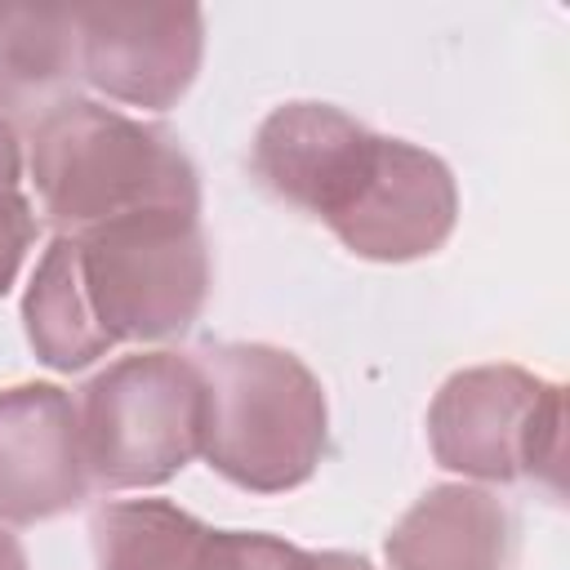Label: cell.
<instances>
[{"label":"cell","instance_id":"obj_18","mask_svg":"<svg viewBox=\"0 0 570 570\" xmlns=\"http://www.w3.org/2000/svg\"><path fill=\"white\" fill-rule=\"evenodd\" d=\"M316 570H374V566H370V557H361V552H338V548H330V552H316Z\"/></svg>","mask_w":570,"mask_h":570},{"label":"cell","instance_id":"obj_1","mask_svg":"<svg viewBox=\"0 0 570 570\" xmlns=\"http://www.w3.org/2000/svg\"><path fill=\"white\" fill-rule=\"evenodd\" d=\"M27 178L58 236L142 209L200 214V174L169 129L76 94L36 116Z\"/></svg>","mask_w":570,"mask_h":570},{"label":"cell","instance_id":"obj_4","mask_svg":"<svg viewBox=\"0 0 570 570\" xmlns=\"http://www.w3.org/2000/svg\"><path fill=\"white\" fill-rule=\"evenodd\" d=\"M71 240L85 298L111 347L178 338L205 312L209 245L200 214L142 209Z\"/></svg>","mask_w":570,"mask_h":570},{"label":"cell","instance_id":"obj_15","mask_svg":"<svg viewBox=\"0 0 570 570\" xmlns=\"http://www.w3.org/2000/svg\"><path fill=\"white\" fill-rule=\"evenodd\" d=\"M40 236V218L27 191H0V298L13 289L31 245Z\"/></svg>","mask_w":570,"mask_h":570},{"label":"cell","instance_id":"obj_9","mask_svg":"<svg viewBox=\"0 0 570 570\" xmlns=\"http://www.w3.org/2000/svg\"><path fill=\"white\" fill-rule=\"evenodd\" d=\"M370 142L374 129H365L343 107L298 98L263 116L249 142V169L276 200L325 223L356 183Z\"/></svg>","mask_w":570,"mask_h":570},{"label":"cell","instance_id":"obj_6","mask_svg":"<svg viewBox=\"0 0 570 570\" xmlns=\"http://www.w3.org/2000/svg\"><path fill=\"white\" fill-rule=\"evenodd\" d=\"M459 223V183L450 165L410 142L374 134L370 156L325 218L334 240L365 263H414L436 254Z\"/></svg>","mask_w":570,"mask_h":570},{"label":"cell","instance_id":"obj_12","mask_svg":"<svg viewBox=\"0 0 570 570\" xmlns=\"http://www.w3.org/2000/svg\"><path fill=\"white\" fill-rule=\"evenodd\" d=\"M76 76V22L58 4H0V111L62 102Z\"/></svg>","mask_w":570,"mask_h":570},{"label":"cell","instance_id":"obj_10","mask_svg":"<svg viewBox=\"0 0 570 570\" xmlns=\"http://www.w3.org/2000/svg\"><path fill=\"white\" fill-rule=\"evenodd\" d=\"M387 570H508L512 517L472 481L428 485L383 539Z\"/></svg>","mask_w":570,"mask_h":570},{"label":"cell","instance_id":"obj_16","mask_svg":"<svg viewBox=\"0 0 570 570\" xmlns=\"http://www.w3.org/2000/svg\"><path fill=\"white\" fill-rule=\"evenodd\" d=\"M22 174H27V151L18 129L0 116V191H22Z\"/></svg>","mask_w":570,"mask_h":570},{"label":"cell","instance_id":"obj_8","mask_svg":"<svg viewBox=\"0 0 570 570\" xmlns=\"http://www.w3.org/2000/svg\"><path fill=\"white\" fill-rule=\"evenodd\" d=\"M89 490L76 396L58 383L0 387V521H53Z\"/></svg>","mask_w":570,"mask_h":570},{"label":"cell","instance_id":"obj_13","mask_svg":"<svg viewBox=\"0 0 570 570\" xmlns=\"http://www.w3.org/2000/svg\"><path fill=\"white\" fill-rule=\"evenodd\" d=\"M89 534L98 570H200L209 525L169 499H111Z\"/></svg>","mask_w":570,"mask_h":570},{"label":"cell","instance_id":"obj_14","mask_svg":"<svg viewBox=\"0 0 570 570\" xmlns=\"http://www.w3.org/2000/svg\"><path fill=\"white\" fill-rule=\"evenodd\" d=\"M200 570H316V552L267 530H214L205 534Z\"/></svg>","mask_w":570,"mask_h":570},{"label":"cell","instance_id":"obj_5","mask_svg":"<svg viewBox=\"0 0 570 570\" xmlns=\"http://www.w3.org/2000/svg\"><path fill=\"white\" fill-rule=\"evenodd\" d=\"M428 450L463 481H543L561 494L566 387L512 361L454 370L428 405Z\"/></svg>","mask_w":570,"mask_h":570},{"label":"cell","instance_id":"obj_2","mask_svg":"<svg viewBox=\"0 0 570 570\" xmlns=\"http://www.w3.org/2000/svg\"><path fill=\"white\" fill-rule=\"evenodd\" d=\"M200 370L209 383L200 459L249 494L307 485L330 445V401L307 361L276 343H218Z\"/></svg>","mask_w":570,"mask_h":570},{"label":"cell","instance_id":"obj_7","mask_svg":"<svg viewBox=\"0 0 570 570\" xmlns=\"http://www.w3.org/2000/svg\"><path fill=\"white\" fill-rule=\"evenodd\" d=\"M71 22L76 76L120 107H178L205 58V13L196 4H80Z\"/></svg>","mask_w":570,"mask_h":570},{"label":"cell","instance_id":"obj_17","mask_svg":"<svg viewBox=\"0 0 570 570\" xmlns=\"http://www.w3.org/2000/svg\"><path fill=\"white\" fill-rule=\"evenodd\" d=\"M0 570H31V561H27V552H22V543H18V534L0 521Z\"/></svg>","mask_w":570,"mask_h":570},{"label":"cell","instance_id":"obj_11","mask_svg":"<svg viewBox=\"0 0 570 570\" xmlns=\"http://www.w3.org/2000/svg\"><path fill=\"white\" fill-rule=\"evenodd\" d=\"M22 334L36 352V361L58 374L89 370L94 361L116 352L107 343V334L98 330L94 307L85 298L71 236H53L45 245V254L36 258V272L22 289Z\"/></svg>","mask_w":570,"mask_h":570},{"label":"cell","instance_id":"obj_3","mask_svg":"<svg viewBox=\"0 0 570 570\" xmlns=\"http://www.w3.org/2000/svg\"><path fill=\"white\" fill-rule=\"evenodd\" d=\"M76 419L98 490H156L205 450L209 383L183 352H129L80 387Z\"/></svg>","mask_w":570,"mask_h":570}]
</instances>
